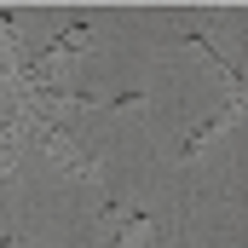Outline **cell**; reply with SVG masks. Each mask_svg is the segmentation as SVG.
<instances>
[{
	"label": "cell",
	"instance_id": "obj_1",
	"mask_svg": "<svg viewBox=\"0 0 248 248\" xmlns=\"http://www.w3.org/2000/svg\"><path fill=\"white\" fill-rule=\"evenodd\" d=\"M237 116H243V98H225V104H219V116H214V122H202L196 127V133H190L185 144H179V156H196V150H202V144H208V139H214V133H225V127H237Z\"/></svg>",
	"mask_w": 248,
	"mask_h": 248
},
{
	"label": "cell",
	"instance_id": "obj_2",
	"mask_svg": "<svg viewBox=\"0 0 248 248\" xmlns=\"http://www.w3.org/2000/svg\"><path fill=\"white\" fill-rule=\"evenodd\" d=\"M0 248H23V237H17V231H6V237H0Z\"/></svg>",
	"mask_w": 248,
	"mask_h": 248
}]
</instances>
